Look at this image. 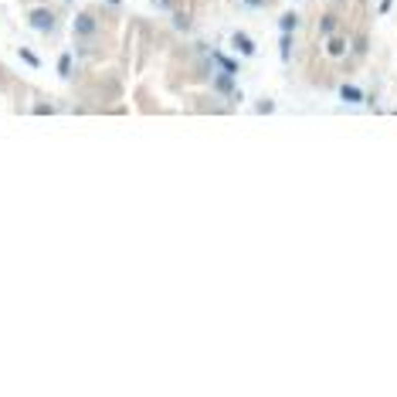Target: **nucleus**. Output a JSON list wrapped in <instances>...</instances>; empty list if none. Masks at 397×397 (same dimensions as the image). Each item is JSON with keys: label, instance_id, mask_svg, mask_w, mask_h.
Segmentation results:
<instances>
[{"label": "nucleus", "instance_id": "14", "mask_svg": "<svg viewBox=\"0 0 397 397\" xmlns=\"http://www.w3.org/2000/svg\"><path fill=\"white\" fill-rule=\"evenodd\" d=\"M241 4H245V7H251V11H261L268 0H241Z\"/></svg>", "mask_w": 397, "mask_h": 397}, {"label": "nucleus", "instance_id": "8", "mask_svg": "<svg viewBox=\"0 0 397 397\" xmlns=\"http://www.w3.org/2000/svg\"><path fill=\"white\" fill-rule=\"evenodd\" d=\"M173 27H177V31H183V34H187V31H190L193 24H190V17H187V14H183V11H173Z\"/></svg>", "mask_w": 397, "mask_h": 397}, {"label": "nucleus", "instance_id": "1", "mask_svg": "<svg viewBox=\"0 0 397 397\" xmlns=\"http://www.w3.org/2000/svg\"><path fill=\"white\" fill-rule=\"evenodd\" d=\"M27 21H31V27L41 31V34H51V31H55V11H48V7H34V11L27 14Z\"/></svg>", "mask_w": 397, "mask_h": 397}, {"label": "nucleus", "instance_id": "2", "mask_svg": "<svg viewBox=\"0 0 397 397\" xmlns=\"http://www.w3.org/2000/svg\"><path fill=\"white\" fill-rule=\"evenodd\" d=\"M78 37H95L99 34V24H95V17H92L89 11H82L78 17H75V27H71Z\"/></svg>", "mask_w": 397, "mask_h": 397}, {"label": "nucleus", "instance_id": "3", "mask_svg": "<svg viewBox=\"0 0 397 397\" xmlns=\"http://www.w3.org/2000/svg\"><path fill=\"white\" fill-rule=\"evenodd\" d=\"M214 89L221 92V95H231V99H238V85H234V75H231V71H217L214 75Z\"/></svg>", "mask_w": 397, "mask_h": 397}, {"label": "nucleus", "instance_id": "12", "mask_svg": "<svg viewBox=\"0 0 397 397\" xmlns=\"http://www.w3.org/2000/svg\"><path fill=\"white\" fill-rule=\"evenodd\" d=\"M333 31H336V17L326 14V17H323V34H333Z\"/></svg>", "mask_w": 397, "mask_h": 397}, {"label": "nucleus", "instance_id": "16", "mask_svg": "<svg viewBox=\"0 0 397 397\" xmlns=\"http://www.w3.org/2000/svg\"><path fill=\"white\" fill-rule=\"evenodd\" d=\"M105 4H112V7H115V4H119V0H105Z\"/></svg>", "mask_w": 397, "mask_h": 397}, {"label": "nucleus", "instance_id": "5", "mask_svg": "<svg viewBox=\"0 0 397 397\" xmlns=\"http://www.w3.org/2000/svg\"><path fill=\"white\" fill-rule=\"evenodd\" d=\"M234 48H238L241 55H255V41H251L248 34H241V31L234 34Z\"/></svg>", "mask_w": 397, "mask_h": 397}, {"label": "nucleus", "instance_id": "4", "mask_svg": "<svg viewBox=\"0 0 397 397\" xmlns=\"http://www.w3.org/2000/svg\"><path fill=\"white\" fill-rule=\"evenodd\" d=\"M346 51H350V41H346V37H329V45H326L329 58H343Z\"/></svg>", "mask_w": 397, "mask_h": 397}, {"label": "nucleus", "instance_id": "11", "mask_svg": "<svg viewBox=\"0 0 397 397\" xmlns=\"http://www.w3.org/2000/svg\"><path fill=\"white\" fill-rule=\"evenodd\" d=\"M68 71H71V55H61V58H58V75H61V78H68Z\"/></svg>", "mask_w": 397, "mask_h": 397}, {"label": "nucleus", "instance_id": "13", "mask_svg": "<svg viewBox=\"0 0 397 397\" xmlns=\"http://www.w3.org/2000/svg\"><path fill=\"white\" fill-rule=\"evenodd\" d=\"M289 55H292V37L285 34L282 37V61H289Z\"/></svg>", "mask_w": 397, "mask_h": 397}, {"label": "nucleus", "instance_id": "15", "mask_svg": "<svg viewBox=\"0 0 397 397\" xmlns=\"http://www.w3.org/2000/svg\"><path fill=\"white\" fill-rule=\"evenodd\" d=\"M156 11H173V0H153Z\"/></svg>", "mask_w": 397, "mask_h": 397}, {"label": "nucleus", "instance_id": "7", "mask_svg": "<svg viewBox=\"0 0 397 397\" xmlns=\"http://www.w3.org/2000/svg\"><path fill=\"white\" fill-rule=\"evenodd\" d=\"M214 61H217V65H221L224 71L238 75V61H234V58H227V55H221V51H214Z\"/></svg>", "mask_w": 397, "mask_h": 397}, {"label": "nucleus", "instance_id": "10", "mask_svg": "<svg viewBox=\"0 0 397 397\" xmlns=\"http://www.w3.org/2000/svg\"><path fill=\"white\" fill-rule=\"evenodd\" d=\"M295 24H299V17L295 14H282V21H279V27H282V34H292Z\"/></svg>", "mask_w": 397, "mask_h": 397}, {"label": "nucleus", "instance_id": "9", "mask_svg": "<svg viewBox=\"0 0 397 397\" xmlns=\"http://www.w3.org/2000/svg\"><path fill=\"white\" fill-rule=\"evenodd\" d=\"M17 55H21V61H27L31 68H41V58H37L31 48H17Z\"/></svg>", "mask_w": 397, "mask_h": 397}, {"label": "nucleus", "instance_id": "6", "mask_svg": "<svg viewBox=\"0 0 397 397\" xmlns=\"http://www.w3.org/2000/svg\"><path fill=\"white\" fill-rule=\"evenodd\" d=\"M340 99H346V102H363V92L360 89H353V85H340Z\"/></svg>", "mask_w": 397, "mask_h": 397}]
</instances>
